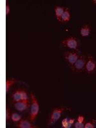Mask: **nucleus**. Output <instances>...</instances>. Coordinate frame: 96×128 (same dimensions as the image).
I'll list each match as a JSON object with an SVG mask.
<instances>
[{
	"instance_id": "nucleus-8",
	"label": "nucleus",
	"mask_w": 96,
	"mask_h": 128,
	"mask_svg": "<svg viewBox=\"0 0 96 128\" xmlns=\"http://www.w3.org/2000/svg\"><path fill=\"white\" fill-rule=\"evenodd\" d=\"M91 33H92V27L88 24H85L82 26L80 29V34L83 37L89 36Z\"/></svg>"
},
{
	"instance_id": "nucleus-11",
	"label": "nucleus",
	"mask_w": 96,
	"mask_h": 128,
	"mask_svg": "<svg viewBox=\"0 0 96 128\" xmlns=\"http://www.w3.org/2000/svg\"><path fill=\"white\" fill-rule=\"evenodd\" d=\"M70 19H71V13L70 12V10L68 8H67L62 16L60 22L61 23H67L70 20Z\"/></svg>"
},
{
	"instance_id": "nucleus-7",
	"label": "nucleus",
	"mask_w": 96,
	"mask_h": 128,
	"mask_svg": "<svg viewBox=\"0 0 96 128\" xmlns=\"http://www.w3.org/2000/svg\"><path fill=\"white\" fill-rule=\"evenodd\" d=\"M13 103L14 107L15 108V109L20 112H24L26 110L30 108V106H31L29 99L22 100H20V101H18V102H13Z\"/></svg>"
},
{
	"instance_id": "nucleus-5",
	"label": "nucleus",
	"mask_w": 96,
	"mask_h": 128,
	"mask_svg": "<svg viewBox=\"0 0 96 128\" xmlns=\"http://www.w3.org/2000/svg\"><path fill=\"white\" fill-rule=\"evenodd\" d=\"M80 57L78 52L76 51H66L64 53V58L68 66L71 67L75 64Z\"/></svg>"
},
{
	"instance_id": "nucleus-20",
	"label": "nucleus",
	"mask_w": 96,
	"mask_h": 128,
	"mask_svg": "<svg viewBox=\"0 0 96 128\" xmlns=\"http://www.w3.org/2000/svg\"><path fill=\"white\" fill-rule=\"evenodd\" d=\"M10 6L8 3H6V16L10 14Z\"/></svg>"
},
{
	"instance_id": "nucleus-13",
	"label": "nucleus",
	"mask_w": 96,
	"mask_h": 128,
	"mask_svg": "<svg viewBox=\"0 0 96 128\" xmlns=\"http://www.w3.org/2000/svg\"><path fill=\"white\" fill-rule=\"evenodd\" d=\"M18 82V80L15 78H10L6 80V92L7 93L9 91L11 86Z\"/></svg>"
},
{
	"instance_id": "nucleus-15",
	"label": "nucleus",
	"mask_w": 96,
	"mask_h": 128,
	"mask_svg": "<svg viewBox=\"0 0 96 128\" xmlns=\"http://www.w3.org/2000/svg\"><path fill=\"white\" fill-rule=\"evenodd\" d=\"M62 125L63 128H69L71 127V124L68 122V120L67 118H64L62 122Z\"/></svg>"
},
{
	"instance_id": "nucleus-18",
	"label": "nucleus",
	"mask_w": 96,
	"mask_h": 128,
	"mask_svg": "<svg viewBox=\"0 0 96 128\" xmlns=\"http://www.w3.org/2000/svg\"><path fill=\"white\" fill-rule=\"evenodd\" d=\"M11 115L12 114H10V108L6 106V120H9L11 118Z\"/></svg>"
},
{
	"instance_id": "nucleus-2",
	"label": "nucleus",
	"mask_w": 96,
	"mask_h": 128,
	"mask_svg": "<svg viewBox=\"0 0 96 128\" xmlns=\"http://www.w3.org/2000/svg\"><path fill=\"white\" fill-rule=\"evenodd\" d=\"M30 98L31 100H32V103H31L30 114L29 120L30 122H35L36 117L38 116L40 111V106L38 100L34 94H31Z\"/></svg>"
},
{
	"instance_id": "nucleus-6",
	"label": "nucleus",
	"mask_w": 96,
	"mask_h": 128,
	"mask_svg": "<svg viewBox=\"0 0 96 128\" xmlns=\"http://www.w3.org/2000/svg\"><path fill=\"white\" fill-rule=\"evenodd\" d=\"M84 70L88 75H93L96 72V60L92 56L87 57Z\"/></svg>"
},
{
	"instance_id": "nucleus-3",
	"label": "nucleus",
	"mask_w": 96,
	"mask_h": 128,
	"mask_svg": "<svg viewBox=\"0 0 96 128\" xmlns=\"http://www.w3.org/2000/svg\"><path fill=\"white\" fill-rule=\"evenodd\" d=\"M66 108H55L51 110V113L50 114L49 117H48L47 124L48 126H51L60 119L62 116L63 112L67 110Z\"/></svg>"
},
{
	"instance_id": "nucleus-17",
	"label": "nucleus",
	"mask_w": 96,
	"mask_h": 128,
	"mask_svg": "<svg viewBox=\"0 0 96 128\" xmlns=\"http://www.w3.org/2000/svg\"><path fill=\"white\" fill-rule=\"evenodd\" d=\"M96 128L95 124H93V123L91 122H88L84 124V128Z\"/></svg>"
},
{
	"instance_id": "nucleus-9",
	"label": "nucleus",
	"mask_w": 96,
	"mask_h": 128,
	"mask_svg": "<svg viewBox=\"0 0 96 128\" xmlns=\"http://www.w3.org/2000/svg\"><path fill=\"white\" fill-rule=\"evenodd\" d=\"M16 127L19 128H37L36 126H34L30 122L26 119H21L16 124Z\"/></svg>"
},
{
	"instance_id": "nucleus-22",
	"label": "nucleus",
	"mask_w": 96,
	"mask_h": 128,
	"mask_svg": "<svg viewBox=\"0 0 96 128\" xmlns=\"http://www.w3.org/2000/svg\"><path fill=\"white\" fill-rule=\"evenodd\" d=\"M92 2L94 4H96V0H92Z\"/></svg>"
},
{
	"instance_id": "nucleus-21",
	"label": "nucleus",
	"mask_w": 96,
	"mask_h": 128,
	"mask_svg": "<svg viewBox=\"0 0 96 128\" xmlns=\"http://www.w3.org/2000/svg\"><path fill=\"white\" fill-rule=\"evenodd\" d=\"M74 122H75V119H74V118H70V119L68 120V122H69L71 125L74 124Z\"/></svg>"
},
{
	"instance_id": "nucleus-10",
	"label": "nucleus",
	"mask_w": 96,
	"mask_h": 128,
	"mask_svg": "<svg viewBox=\"0 0 96 128\" xmlns=\"http://www.w3.org/2000/svg\"><path fill=\"white\" fill-rule=\"evenodd\" d=\"M21 90H22V88H18L16 89L15 91H14L12 96H11V97L12 98V102H16L22 100Z\"/></svg>"
},
{
	"instance_id": "nucleus-12",
	"label": "nucleus",
	"mask_w": 96,
	"mask_h": 128,
	"mask_svg": "<svg viewBox=\"0 0 96 128\" xmlns=\"http://www.w3.org/2000/svg\"><path fill=\"white\" fill-rule=\"evenodd\" d=\"M66 8H67V7H64V6H54V13H55V16L58 21H60L62 16L63 15L64 12H65V10H66Z\"/></svg>"
},
{
	"instance_id": "nucleus-19",
	"label": "nucleus",
	"mask_w": 96,
	"mask_h": 128,
	"mask_svg": "<svg viewBox=\"0 0 96 128\" xmlns=\"http://www.w3.org/2000/svg\"><path fill=\"white\" fill-rule=\"evenodd\" d=\"M85 120V117L83 115H80L77 117V121L80 122H84Z\"/></svg>"
},
{
	"instance_id": "nucleus-4",
	"label": "nucleus",
	"mask_w": 96,
	"mask_h": 128,
	"mask_svg": "<svg viewBox=\"0 0 96 128\" xmlns=\"http://www.w3.org/2000/svg\"><path fill=\"white\" fill-rule=\"evenodd\" d=\"M86 60H87V57L86 56L80 55V57L77 60V61L75 62V64L70 67L72 71L76 72H81L84 70V67L86 65Z\"/></svg>"
},
{
	"instance_id": "nucleus-16",
	"label": "nucleus",
	"mask_w": 96,
	"mask_h": 128,
	"mask_svg": "<svg viewBox=\"0 0 96 128\" xmlns=\"http://www.w3.org/2000/svg\"><path fill=\"white\" fill-rule=\"evenodd\" d=\"M74 126L75 128H84V122H80L77 121L74 124Z\"/></svg>"
},
{
	"instance_id": "nucleus-14",
	"label": "nucleus",
	"mask_w": 96,
	"mask_h": 128,
	"mask_svg": "<svg viewBox=\"0 0 96 128\" xmlns=\"http://www.w3.org/2000/svg\"><path fill=\"white\" fill-rule=\"evenodd\" d=\"M21 118H22L21 116L17 113H13L11 115V119H12V122H19L21 120Z\"/></svg>"
},
{
	"instance_id": "nucleus-1",
	"label": "nucleus",
	"mask_w": 96,
	"mask_h": 128,
	"mask_svg": "<svg viewBox=\"0 0 96 128\" xmlns=\"http://www.w3.org/2000/svg\"><path fill=\"white\" fill-rule=\"evenodd\" d=\"M61 45L64 48L74 51L78 52L80 51V42L76 36H69L64 38L61 41Z\"/></svg>"
}]
</instances>
